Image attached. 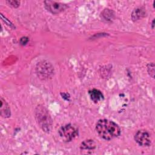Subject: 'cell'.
I'll return each mask as SVG.
<instances>
[{
	"label": "cell",
	"mask_w": 155,
	"mask_h": 155,
	"mask_svg": "<svg viewBox=\"0 0 155 155\" xmlns=\"http://www.w3.org/2000/svg\"><path fill=\"white\" fill-rule=\"evenodd\" d=\"M96 130L99 136L107 140L118 137L120 134V128L117 124L108 119H100L96 125Z\"/></svg>",
	"instance_id": "1"
},
{
	"label": "cell",
	"mask_w": 155,
	"mask_h": 155,
	"mask_svg": "<svg viewBox=\"0 0 155 155\" xmlns=\"http://www.w3.org/2000/svg\"><path fill=\"white\" fill-rule=\"evenodd\" d=\"M35 118L40 128L45 133H50L53 125L52 119L47 109L43 105H38L35 108Z\"/></svg>",
	"instance_id": "2"
},
{
	"label": "cell",
	"mask_w": 155,
	"mask_h": 155,
	"mask_svg": "<svg viewBox=\"0 0 155 155\" xmlns=\"http://www.w3.org/2000/svg\"><path fill=\"white\" fill-rule=\"evenodd\" d=\"M36 71L38 76L42 80L51 79L54 75V68L52 65L46 61H42L38 63L36 67Z\"/></svg>",
	"instance_id": "3"
},
{
	"label": "cell",
	"mask_w": 155,
	"mask_h": 155,
	"mask_svg": "<svg viewBox=\"0 0 155 155\" xmlns=\"http://www.w3.org/2000/svg\"><path fill=\"white\" fill-rule=\"evenodd\" d=\"M78 128L73 124H67L60 128L58 133L65 142H70L78 135Z\"/></svg>",
	"instance_id": "4"
},
{
	"label": "cell",
	"mask_w": 155,
	"mask_h": 155,
	"mask_svg": "<svg viewBox=\"0 0 155 155\" xmlns=\"http://www.w3.org/2000/svg\"><path fill=\"white\" fill-rule=\"evenodd\" d=\"M44 5L47 10L53 14L60 13L68 8L67 5L54 1H45Z\"/></svg>",
	"instance_id": "5"
},
{
	"label": "cell",
	"mask_w": 155,
	"mask_h": 155,
	"mask_svg": "<svg viewBox=\"0 0 155 155\" xmlns=\"http://www.w3.org/2000/svg\"><path fill=\"white\" fill-rule=\"evenodd\" d=\"M135 141L142 147H147L151 144V139L149 133L145 130L137 131L134 135Z\"/></svg>",
	"instance_id": "6"
},
{
	"label": "cell",
	"mask_w": 155,
	"mask_h": 155,
	"mask_svg": "<svg viewBox=\"0 0 155 155\" xmlns=\"http://www.w3.org/2000/svg\"><path fill=\"white\" fill-rule=\"evenodd\" d=\"M89 95L91 101L97 103L104 99V95L101 91L97 89H93L89 91Z\"/></svg>",
	"instance_id": "7"
},
{
	"label": "cell",
	"mask_w": 155,
	"mask_h": 155,
	"mask_svg": "<svg viewBox=\"0 0 155 155\" xmlns=\"http://www.w3.org/2000/svg\"><path fill=\"white\" fill-rule=\"evenodd\" d=\"M80 148L82 151H90L91 153L93 150L96 148V143L95 142L91 139L85 140L83 141L80 146Z\"/></svg>",
	"instance_id": "8"
},
{
	"label": "cell",
	"mask_w": 155,
	"mask_h": 155,
	"mask_svg": "<svg viewBox=\"0 0 155 155\" xmlns=\"http://www.w3.org/2000/svg\"><path fill=\"white\" fill-rule=\"evenodd\" d=\"M1 115L4 117H8L10 116V108L7 102L1 97Z\"/></svg>",
	"instance_id": "9"
},
{
	"label": "cell",
	"mask_w": 155,
	"mask_h": 155,
	"mask_svg": "<svg viewBox=\"0 0 155 155\" xmlns=\"http://www.w3.org/2000/svg\"><path fill=\"white\" fill-rule=\"evenodd\" d=\"M145 15V12L144 8L140 7V8H137L134 10L131 14V18L133 21H137L142 18L144 17Z\"/></svg>",
	"instance_id": "10"
},
{
	"label": "cell",
	"mask_w": 155,
	"mask_h": 155,
	"mask_svg": "<svg viewBox=\"0 0 155 155\" xmlns=\"http://www.w3.org/2000/svg\"><path fill=\"white\" fill-rule=\"evenodd\" d=\"M102 15L106 21H111L114 16L113 12L110 9H105L103 11Z\"/></svg>",
	"instance_id": "11"
},
{
	"label": "cell",
	"mask_w": 155,
	"mask_h": 155,
	"mask_svg": "<svg viewBox=\"0 0 155 155\" xmlns=\"http://www.w3.org/2000/svg\"><path fill=\"white\" fill-rule=\"evenodd\" d=\"M147 71L149 75L152 78H154V63H150L147 65Z\"/></svg>",
	"instance_id": "12"
},
{
	"label": "cell",
	"mask_w": 155,
	"mask_h": 155,
	"mask_svg": "<svg viewBox=\"0 0 155 155\" xmlns=\"http://www.w3.org/2000/svg\"><path fill=\"white\" fill-rule=\"evenodd\" d=\"M6 2L9 5H10L14 8L18 7L20 4V1H7Z\"/></svg>",
	"instance_id": "13"
},
{
	"label": "cell",
	"mask_w": 155,
	"mask_h": 155,
	"mask_svg": "<svg viewBox=\"0 0 155 155\" xmlns=\"http://www.w3.org/2000/svg\"><path fill=\"white\" fill-rule=\"evenodd\" d=\"M28 38H27V37H22L20 39V44L21 45H25L28 42Z\"/></svg>",
	"instance_id": "14"
},
{
	"label": "cell",
	"mask_w": 155,
	"mask_h": 155,
	"mask_svg": "<svg viewBox=\"0 0 155 155\" xmlns=\"http://www.w3.org/2000/svg\"><path fill=\"white\" fill-rule=\"evenodd\" d=\"M154 20L153 19L152 21V28H154Z\"/></svg>",
	"instance_id": "15"
}]
</instances>
